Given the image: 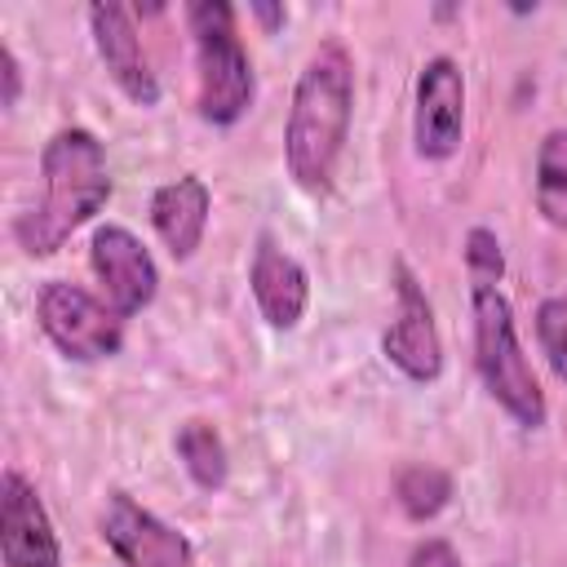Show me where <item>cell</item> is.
Masks as SVG:
<instances>
[{"label":"cell","mask_w":567,"mask_h":567,"mask_svg":"<svg viewBox=\"0 0 567 567\" xmlns=\"http://www.w3.org/2000/svg\"><path fill=\"white\" fill-rule=\"evenodd\" d=\"M35 319L44 337L58 346V354L75 363H97L120 354L124 346V315H115L102 297L84 292L80 284L49 279L35 292Z\"/></svg>","instance_id":"5b68a950"},{"label":"cell","mask_w":567,"mask_h":567,"mask_svg":"<svg viewBox=\"0 0 567 567\" xmlns=\"http://www.w3.org/2000/svg\"><path fill=\"white\" fill-rule=\"evenodd\" d=\"M97 527H102V540L111 545V554L120 558V567H195L190 540L173 523L142 509L128 492L106 496Z\"/></svg>","instance_id":"8992f818"},{"label":"cell","mask_w":567,"mask_h":567,"mask_svg":"<svg viewBox=\"0 0 567 567\" xmlns=\"http://www.w3.org/2000/svg\"><path fill=\"white\" fill-rule=\"evenodd\" d=\"M0 549L4 567H62L53 523L18 470H4L0 478Z\"/></svg>","instance_id":"8fae6325"},{"label":"cell","mask_w":567,"mask_h":567,"mask_svg":"<svg viewBox=\"0 0 567 567\" xmlns=\"http://www.w3.org/2000/svg\"><path fill=\"white\" fill-rule=\"evenodd\" d=\"M40 199L13 226L22 252L31 257L58 252L111 199V168L102 142L89 128H58L40 151Z\"/></svg>","instance_id":"7a4b0ae2"},{"label":"cell","mask_w":567,"mask_h":567,"mask_svg":"<svg viewBox=\"0 0 567 567\" xmlns=\"http://www.w3.org/2000/svg\"><path fill=\"white\" fill-rule=\"evenodd\" d=\"M465 137V75L456 58L434 53L416 75L412 142L421 159H452Z\"/></svg>","instance_id":"52a82bcc"},{"label":"cell","mask_w":567,"mask_h":567,"mask_svg":"<svg viewBox=\"0 0 567 567\" xmlns=\"http://www.w3.org/2000/svg\"><path fill=\"white\" fill-rule=\"evenodd\" d=\"M208 208H213V195L195 173H182L151 195V226L164 239V248L173 252V261L195 257V248L208 230Z\"/></svg>","instance_id":"4fadbf2b"},{"label":"cell","mask_w":567,"mask_h":567,"mask_svg":"<svg viewBox=\"0 0 567 567\" xmlns=\"http://www.w3.org/2000/svg\"><path fill=\"white\" fill-rule=\"evenodd\" d=\"M89 266L102 284V301L115 315L128 319L155 301V288H159L155 257L128 226H97L89 244Z\"/></svg>","instance_id":"ba28073f"},{"label":"cell","mask_w":567,"mask_h":567,"mask_svg":"<svg viewBox=\"0 0 567 567\" xmlns=\"http://www.w3.org/2000/svg\"><path fill=\"white\" fill-rule=\"evenodd\" d=\"M354 111V58L346 44L328 40L310 53L297 75L288 128H284V159L301 190H328Z\"/></svg>","instance_id":"6da1fadb"},{"label":"cell","mask_w":567,"mask_h":567,"mask_svg":"<svg viewBox=\"0 0 567 567\" xmlns=\"http://www.w3.org/2000/svg\"><path fill=\"white\" fill-rule=\"evenodd\" d=\"M408 567H461V558H456V549L447 540H421L412 549Z\"/></svg>","instance_id":"ffe728a7"},{"label":"cell","mask_w":567,"mask_h":567,"mask_svg":"<svg viewBox=\"0 0 567 567\" xmlns=\"http://www.w3.org/2000/svg\"><path fill=\"white\" fill-rule=\"evenodd\" d=\"M89 31H93V49H97L106 75L120 84V93L137 106H155L159 102V80L151 71V58L142 49L137 27H133V9L89 4Z\"/></svg>","instance_id":"30bf717a"},{"label":"cell","mask_w":567,"mask_h":567,"mask_svg":"<svg viewBox=\"0 0 567 567\" xmlns=\"http://www.w3.org/2000/svg\"><path fill=\"white\" fill-rule=\"evenodd\" d=\"M173 447H177L186 474H190L204 492H217V487L226 483V470H230V465H226V447H221V434H217L208 421H186V425L177 430Z\"/></svg>","instance_id":"9a60e30c"},{"label":"cell","mask_w":567,"mask_h":567,"mask_svg":"<svg viewBox=\"0 0 567 567\" xmlns=\"http://www.w3.org/2000/svg\"><path fill=\"white\" fill-rule=\"evenodd\" d=\"M465 270H470V284H501V275H505V252H501V239H496V230H487V226H474L470 235H465Z\"/></svg>","instance_id":"ac0fdd59"},{"label":"cell","mask_w":567,"mask_h":567,"mask_svg":"<svg viewBox=\"0 0 567 567\" xmlns=\"http://www.w3.org/2000/svg\"><path fill=\"white\" fill-rule=\"evenodd\" d=\"M195 35V66H199V115L217 128H230L248 115L257 80L252 62L235 31V9L221 0H199L186 9Z\"/></svg>","instance_id":"277c9868"},{"label":"cell","mask_w":567,"mask_h":567,"mask_svg":"<svg viewBox=\"0 0 567 567\" xmlns=\"http://www.w3.org/2000/svg\"><path fill=\"white\" fill-rule=\"evenodd\" d=\"M470 310H474V368L487 385V394L523 425L540 430L545 425V390L518 346L514 310L501 288L492 284H470Z\"/></svg>","instance_id":"3957f363"},{"label":"cell","mask_w":567,"mask_h":567,"mask_svg":"<svg viewBox=\"0 0 567 567\" xmlns=\"http://www.w3.org/2000/svg\"><path fill=\"white\" fill-rule=\"evenodd\" d=\"M252 9H257V18H261V22H270V27H275V22H284V9H266V4H252Z\"/></svg>","instance_id":"44dd1931"},{"label":"cell","mask_w":567,"mask_h":567,"mask_svg":"<svg viewBox=\"0 0 567 567\" xmlns=\"http://www.w3.org/2000/svg\"><path fill=\"white\" fill-rule=\"evenodd\" d=\"M0 106L4 111H13L18 106V93H22V66H18V58H13V49L9 44H0Z\"/></svg>","instance_id":"d6986e66"},{"label":"cell","mask_w":567,"mask_h":567,"mask_svg":"<svg viewBox=\"0 0 567 567\" xmlns=\"http://www.w3.org/2000/svg\"><path fill=\"white\" fill-rule=\"evenodd\" d=\"M248 284H252V301H257V310L270 328H297L301 323L306 301H310L306 266L292 252H284L270 235H261L257 248H252Z\"/></svg>","instance_id":"7c38bea8"},{"label":"cell","mask_w":567,"mask_h":567,"mask_svg":"<svg viewBox=\"0 0 567 567\" xmlns=\"http://www.w3.org/2000/svg\"><path fill=\"white\" fill-rule=\"evenodd\" d=\"M536 208L540 217L567 235V124L549 128L536 151Z\"/></svg>","instance_id":"5bb4252c"},{"label":"cell","mask_w":567,"mask_h":567,"mask_svg":"<svg viewBox=\"0 0 567 567\" xmlns=\"http://www.w3.org/2000/svg\"><path fill=\"white\" fill-rule=\"evenodd\" d=\"M394 496L412 523H425L452 501V478L439 465H408L394 483Z\"/></svg>","instance_id":"2e32d148"},{"label":"cell","mask_w":567,"mask_h":567,"mask_svg":"<svg viewBox=\"0 0 567 567\" xmlns=\"http://www.w3.org/2000/svg\"><path fill=\"white\" fill-rule=\"evenodd\" d=\"M536 341H540L554 377L567 385V292H554L536 306Z\"/></svg>","instance_id":"e0dca14e"},{"label":"cell","mask_w":567,"mask_h":567,"mask_svg":"<svg viewBox=\"0 0 567 567\" xmlns=\"http://www.w3.org/2000/svg\"><path fill=\"white\" fill-rule=\"evenodd\" d=\"M394 301H399V310H394V319L381 337V350L408 381L425 385L443 372V341H439V328H434L430 297L403 261L394 266Z\"/></svg>","instance_id":"9c48e42d"}]
</instances>
